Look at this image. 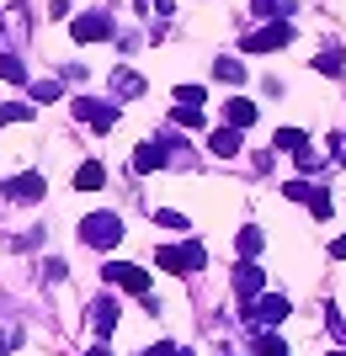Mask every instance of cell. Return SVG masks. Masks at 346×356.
<instances>
[{
    "instance_id": "obj_10",
    "label": "cell",
    "mask_w": 346,
    "mask_h": 356,
    "mask_svg": "<svg viewBox=\"0 0 346 356\" xmlns=\"http://www.w3.org/2000/svg\"><path fill=\"white\" fill-rule=\"evenodd\" d=\"M166 160H171L166 138H150V144H139V149H134V170H139V176H144V170H160Z\"/></svg>"
},
{
    "instance_id": "obj_21",
    "label": "cell",
    "mask_w": 346,
    "mask_h": 356,
    "mask_svg": "<svg viewBox=\"0 0 346 356\" xmlns=\"http://www.w3.org/2000/svg\"><path fill=\"white\" fill-rule=\"evenodd\" d=\"M272 144H277V149H288V154H299V149H304V144H309V138H304V134H299V128H283V134L272 138Z\"/></svg>"
},
{
    "instance_id": "obj_22",
    "label": "cell",
    "mask_w": 346,
    "mask_h": 356,
    "mask_svg": "<svg viewBox=\"0 0 346 356\" xmlns=\"http://www.w3.org/2000/svg\"><path fill=\"white\" fill-rule=\"evenodd\" d=\"M256 356H288V346L277 335H256Z\"/></svg>"
},
{
    "instance_id": "obj_16",
    "label": "cell",
    "mask_w": 346,
    "mask_h": 356,
    "mask_svg": "<svg viewBox=\"0 0 346 356\" xmlns=\"http://www.w3.org/2000/svg\"><path fill=\"white\" fill-rule=\"evenodd\" d=\"M0 80H11V86H27V64L16 59V54H0Z\"/></svg>"
},
{
    "instance_id": "obj_28",
    "label": "cell",
    "mask_w": 346,
    "mask_h": 356,
    "mask_svg": "<svg viewBox=\"0 0 346 356\" xmlns=\"http://www.w3.org/2000/svg\"><path fill=\"white\" fill-rule=\"evenodd\" d=\"M331 255H346V234H341V239H336V245H331Z\"/></svg>"
},
{
    "instance_id": "obj_30",
    "label": "cell",
    "mask_w": 346,
    "mask_h": 356,
    "mask_svg": "<svg viewBox=\"0 0 346 356\" xmlns=\"http://www.w3.org/2000/svg\"><path fill=\"white\" fill-rule=\"evenodd\" d=\"M86 356H112V351H107V346H96V351H86Z\"/></svg>"
},
{
    "instance_id": "obj_17",
    "label": "cell",
    "mask_w": 346,
    "mask_h": 356,
    "mask_svg": "<svg viewBox=\"0 0 346 356\" xmlns=\"http://www.w3.org/2000/svg\"><path fill=\"white\" fill-rule=\"evenodd\" d=\"M213 74H219V80H229V86H240V80H245V64H240V59H219V64H213Z\"/></svg>"
},
{
    "instance_id": "obj_12",
    "label": "cell",
    "mask_w": 346,
    "mask_h": 356,
    "mask_svg": "<svg viewBox=\"0 0 346 356\" xmlns=\"http://www.w3.org/2000/svg\"><path fill=\"white\" fill-rule=\"evenodd\" d=\"M251 122H256V102H240V96H235V102H224V128H251Z\"/></svg>"
},
{
    "instance_id": "obj_3",
    "label": "cell",
    "mask_w": 346,
    "mask_h": 356,
    "mask_svg": "<svg viewBox=\"0 0 346 356\" xmlns=\"http://www.w3.org/2000/svg\"><path fill=\"white\" fill-rule=\"evenodd\" d=\"M283 319H288V298L283 293H261L256 303H245V325L272 330V325H283Z\"/></svg>"
},
{
    "instance_id": "obj_9",
    "label": "cell",
    "mask_w": 346,
    "mask_h": 356,
    "mask_svg": "<svg viewBox=\"0 0 346 356\" xmlns=\"http://www.w3.org/2000/svg\"><path fill=\"white\" fill-rule=\"evenodd\" d=\"M6 197H11V202H38V197H43V176H38V170L11 176V181H6Z\"/></svg>"
},
{
    "instance_id": "obj_4",
    "label": "cell",
    "mask_w": 346,
    "mask_h": 356,
    "mask_svg": "<svg viewBox=\"0 0 346 356\" xmlns=\"http://www.w3.org/2000/svg\"><path fill=\"white\" fill-rule=\"evenodd\" d=\"M293 43V22H267V27L261 32H251V38H245V54H272V48H288Z\"/></svg>"
},
{
    "instance_id": "obj_31",
    "label": "cell",
    "mask_w": 346,
    "mask_h": 356,
    "mask_svg": "<svg viewBox=\"0 0 346 356\" xmlns=\"http://www.w3.org/2000/svg\"><path fill=\"white\" fill-rule=\"evenodd\" d=\"M331 356H346V351H331Z\"/></svg>"
},
{
    "instance_id": "obj_5",
    "label": "cell",
    "mask_w": 346,
    "mask_h": 356,
    "mask_svg": "<svg viewBox=\"0 0 346 356\" xmlns=\"http://www.w3.org/2000/svg\"><path fill=\"white\" fill-rule=\"evenodd\" d=\"M102 282H118V287H128L134 298H150V271H144V266H128V261L102 266Z\"/></svg>"
},
{
    "instance_id": "obj_23",
    "label": "cell",
    "mask_w": 346,
    "mask_h": 356,
    "mask_svg": "<svg viewBox=\"0 0 346 356\" xmlns=\"http://www.w3.org/2000/svg\"><path fill=\"white\" fill-rule=\"evenodd\" d=\"M261 250V229H240V255H256Z\"/></svg>"
},
{
    "instance_id": "obj_14",
    "label": "cell",
    "mask_w": 346,
    "mask_h": 356,
    "mask_svg": "<svg viewBox=\"0 0 346 356\" xmlns=\"http://www.w3.org/2000/svg\"><path fill=\"white\" fill-rule=\"evenodd\" d=\"M240 144H245V138H240V128H219V134L208 138V149L219 154V160H235V154H240Z\"/></svg>"
},
{
    "instance_id": "obj_19",
    "label": "cell",
    "mask_w": 346,
    "mask_h": 356,
    "mask_svg": "<svg viewBox=\"0 0 346 356\" xmlns=\"http://www.w3.org/2000/svg\"><path fill=\"white\" fill-rule=\"evenodd\" d=\"M27 118H32L27 102H6V106H0V128H6V122H27Z\"/></svg>"
},
{
    "instance_id": "obj_8",
    "label": "cell",
    "mask_w": 346,
    "mask_h": 356,
    "mask_svg": "<svg viewBox=\"0 0 346 356\" xmlns=\"http://www.w3.org/2000/svg\"><path fill=\"white\" fill-rule=\"evenodd\" d=\"M261 287H267V271H261V266H251V261H240V266H235V293H240L245 303H256V298H261Z\"/></svg>"
},
{
    "instance_id": "obj_13",
    "label": "cell",
    "mask_w": 346,
    "mask_h": 356,
    "mask_svg": "<svg viewBox=\"0 0 346 356\" xmlns=\"http://www.w3.org/2000/svg\"><path fill=\"white\" fill-rule=\"evenodd\" d=\"M102 186H107V165L102 160H86L75 170V192H102Z\"/></svg>"
},
{
    "instance_id": "obj_15",
    "label": "cell",
    "mask_w": 346,
    "mask_h": 356,
    "mask_svg": "<svg viewBox=\"0 0 346 356\" xmlns=\"http://www.w3.org/2000/svg\"><path fill=\"white\" fill-rule=\"evenodd\" d=\"M112 90H118V96H144V74L118 70V74H112Z\"/></svg>"
},
{
    "instance_id": "obj_29",
    "label": "cell",
    "mask_w": 346,
    "mask_h": 356,
    "mask_svg": "<svg viewBox=\"0 0 346 356\" xmlns=\"http://www.w3.org/2000/svg\"><path fill=\"white\" fill-rule=\"evenodd\" d=\"M6 351H11V335H0V356H6Z\"/></svg>"
},
{
    "instance_id": "obj_11",
    "label": "cell",
    "mask_w": 346,
    "mask_h": 356,
    "mask_svg": "<svg viewBox=\"0 0 346 356\" xmlns=\"http://www.w3.org/2000/svg\"><path fill=\"white\" fill-rule=\"evenodd\" d=\"M112 325H118V303H112V298H96V303H91V330H96V335H112Z\"/></svg>"
},
{
    "instance_id": "obj_27",
    "label": "cell",
    "mask_w": 346,
    "mask_h": 356,
    "mask_svg": "<svg viewBox=\"0 0 346 356\" xmlns=\"http://www.w3.org/2000/svg\"><path fill=\"white\" fill-rule=\"evenodd\" d=\"M139 356H181V351L171 341H160V346H150V351H139Z\"/></svg>"
},
{
    "instance_id": "obj_7",
    "label": "cell",
    "mask_w": 346,
    "mask_h": 356,
    "mask_svg": "<svg viewBox=\"0 0 346 356\" xmlns=\"http://www.w3.org/2000/svg\"><path fill=\"white\" fill-rule=\"evenodd\" d=\"M75 118L91 122V128H112V122H118V106L96 102V96H75Z\"/></svg>"
},
{
    "instance_id": "obj_26",
    "label": "cell",
    "mask_w": 346,
    "mask_h": 356,
    "mask_svg": "<svg viewBox=\"0 0 346 356\" xmlns=\"http://www.w3.org/2000/svg\"><path fill=\"white\" fill-rule=\"evenodd\" d=\"M32 96H38V102H54V96H59V80H38V86H32Z\"/></svg>"
},
{
    "instance_id": "obj_2",
    "label": "cell",
    "mask_w": 346,
    "mask_h": 356,
    "mask_svg": "<svg viewBox=\"0 0 346 356\" xmlns=\"http://www.w3.org/2000/svg\"><path fill=\"white\" fill-rule=\"evenodd\" d=\"M80 239H86L91 250H112L123 239V218L118 213H91V218L80 223Z\"/></svg>"
},
{
    "instance_id": "obj_1",
    "label": "cell",
    "mask_w": 346,
    "mask_h": 356,
    "mask_svg": "<svg viewBox=\"0 0 346 356\" xmlns=\"http://www.w3.org/2000/svg\"><path fill=\"white\" fill-rule=\"evenodd\" d=\"M203 261H208V250H203L197 239H187V245H160V250H155V266L176 271V277H187V271H203Z\"/></svg>"
},
{
    "instance_id": "obj_6",
    "label": "cell",
    "mask_w": 346,
    "mask_h": 356,
    "mask_svg": "<svg viewBox=\"0 0 346 356\" xmlns=\"http://www.w3.org/2000/svg\"><path fill=\"white\" fill-rule=\"evenodd\" d=\"M70 38H75V43H102V38H112V22H107L102 11H86V16L70 22Z\"/></svg>"
},
{
    "instance_id": "obj_18",
    "label": "cell",
    "mask_w": 346,
    "mask_h": 356,
    "mask_svg": "<svg viewBox=\"0 0 346 356\" xmlns=\"http://www.w3.org/2000/svg\"><path fill=\"white\" fill-rule=\"evenodd\" d=\"M315 70H320V74H346V64H341V48H325V54L315 59Z\"/></svg>"
},
{
    "instance_id": "obj_20",
    "label": "cell",
    "mask_w": 346,
    "mask_h": 356,
    "mask_svg": "<svg viewBox=\"0 0 346 356\" xmlns=\"http://www.w3.org/2000/svg\"><path fill=\"white\" fill-rule=\"evenodd\" d=\"M155 223H160V229H176V234H187V229H192V223H187V213H171V208L155 213Z\"/></svg>"
},
{
    "instance_id": "obj_24",
    "label": "cell",
    "mask_w": 346,
    "mask_h": 356,
    "mask_svg": "<svg viewBox=\"0 0 346 356\" xmlns=\"http://www.w3.org/2000/svg\"><path fill=\"white\" fill-rule=\"evenodd\" d=\"M293 160H299V170H304V176H309V170H320V154H315V149H309V144H304L299 154H293Z\"/></svg>"
},
{
    "instance_id": "obj_25",
    "label": "cell",
    "mask_w": 346,
    "mask_h": 356,
    "mask_svg": "<svg viewBox=\"0 0 346 356\" xmlns=\"http://www.w3.org/2000/svg\"><path fill=\"white\" fill-rule=\"evenodd\" d=\"M176 102H181V106H203V86H181Z\"/></svg>"
}]
</instances>
